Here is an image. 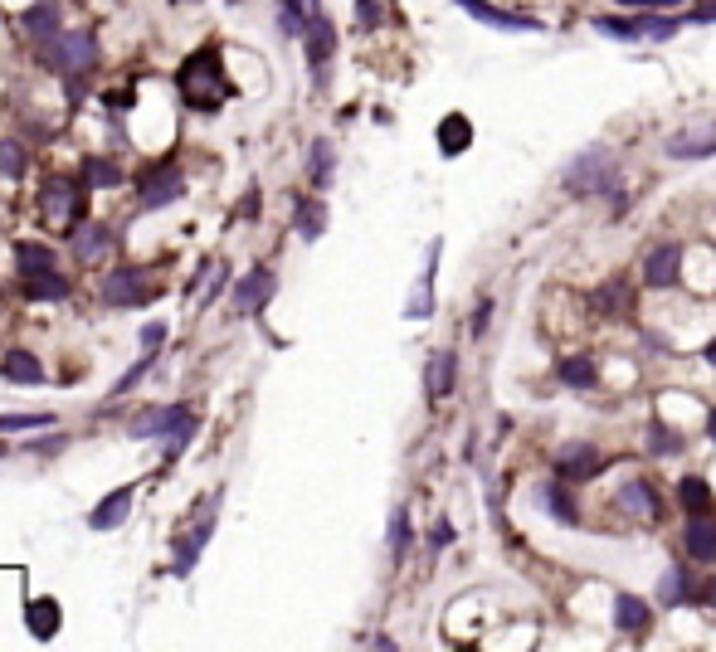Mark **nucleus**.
Wrapping results in <instances>:
<instances>
[{"label":"nucleus","instance_id":"1","mask_svg":"<svg viewBox=\"0 0 716 652\" xmlns=\"http://www.w3.org/2000/svg\"><path fill=\"white\" fill-rule=\"evenodd\" d=\"M176 88H181L190 112H220L234 98V83L225 73V49L200 44L195 54H186V64L176 69Z\"/></svg>","mask_w":716,"mask_h":652},{"label":"nucleus","instance_id":"2","mask_svg":"<svg viewBox=\"0 0 716 652\" xmlns=\"http://www.w3.org/2000/svg\"><path fill=\"white\" fill-rule=\"evenodd\" d=\"M83 205H88V185L83 176H44L39 185V215L44 224L54 229V234H74L78 224H83Z\"/></svg>","mask_w":716,"mask_h":652},{"label":"nucleus","instance_id":"3","mask_svg":"<svg viewBox=\"0 0 716 652\" xmlns=\"http://www.w3.org/2000/svg\"><path fill=\"white\" fill-rule=\"evenodd\" d=\"M220 502H225V492H210V497L195 507L190 531H181V536H176V560H171V575H176V580H186L190 570L200 565V550L210 545V536H215V521H220Z\"/></svg>","mask_w":716,"mask_h":652},{"label":"nucleus","instance_id":"4","mask_svg":"<svg viewBox=\"0 0 716 652\" xmlns=\"http://www.w3.org/2000/svg\"><path fill=\"white\" fill-rule=\"evenodd\" d=\"M614 181H619V171H614V156H609L604 146L575 156L570 171H566V185L575 190V195H604V190H614Z\"/></svg>","mask_w":716,"mask_h":652},{"label":"nucleus","instance_id":"5","mask_svg":"<svg viewBox=\"0 0 716 652\" xmlns=\"http://www.w3.org/2000/svg\"><path fill=\"white\" fill-rule=\"evenodd\" d=\"M137 195H142V200H137L142 210H166V205L186 200V176H181V166H176V161H156V166H147Z\"/></svg>","mask_w":716,"mask_h":652},{"label":"nucleus","instance_id":"6","mask_svg":"<svg viewBox=\"0 0 716 652\" xmlns=\"http://www.w3.org/2000/svg\"><path fill=\"white\" fill-rule=\"evenodd\" d=\"M98 297H103L108 307H147V302L161 297V288L147 283L142 268H113V273L98 283Z\"/></svg>","mask_w":716,"mask_h":652},{"label":"nucleus","instance_id":"7","mask_svg":"<svg viewBox=\"0 0 716 652\" xmlns=\"http://www.w3.org/2000/svg\"><path fill=\"white\" fill-rule=\"evenodd\" d=\"M44 59L54 64V69L64 73H88L93 64H98V39L88 35V30H74V35H59L44 44Z\"/></svg>","mask_w":716,"mask_h":652},{"label":"nucleus","instance_id":"8","mask_svg":"<svg viewBox=\"0 0 716 652\" xmlns=\"http://www.w3.org/2000/svg\"><path fill=\"white\" fill-rule=\"evenodd\" d=\"M186 419H195L186 404H151V409H142V414L127 424V438H137V443H166Z\"/></svg>","mask_w":716,"mask_h":652},{"label":"nucleus","instance_id":"9","mask_svg":"<svg viewBox=\"0 0 716 652\" xmlns=\"http://www.w3.org/2000/svg\"><path fill=\"white\" fill-rule=\"evenodd\" d=\"M595 30H600V35H614V39H673L678 35V20H658L653 10L629 15V20H619V15H600V20H595Z\"/></svg>","mask_w":716,"mask_h":652},{"label":"nucleus","instance_id":"10","mask_svg":"<svg viewBox=\"0 0 716 652\" xmlns=\"http://www.w3.org/2000/svg\"><path fill=\"white\" fill-rule=\"evenodd\" d=\"M113 244H117V234H113V224H103V219H88V224H78L74 234H69V249H74L78 263H103Z\"/></svg>","mask_w":716,"mask_h":652},{"label":"nucleus","instance_id":"11","mask_svg":"<svg viewBox=\"0 0 716 652\" xmlns=\"http://www.w3.org/2000/svg\"><path fill=\"white\" fill-rule=\"evenodd\" d=\"M278 288V278L268 273V268H254V273H244L239 283H234V312L239 317H259L268 307V297Z\"/></svg>","mask_w":716,"mask_h":652},{"label":"nucleus","instance_id":"12","mask_svg":"<svg viewBox=\"0 0 716 652\" xmlns=\"http://www.w3.org/2000/svg\"><path fill=\"white\" fill-rule=\"evenodd\" d=\"M668 156H673V161H702V156H716V122H692L687 132L668 137Z\"/></svg>","mask_w":716,"mask_h":652},{"label":"nucleus","instance_id":"13","mask_svg":"<svg viewBox=\"0 0 716 652\" xmlns=\"http://www.w3.org/2000/svg\"><path fill=\"white\" fill-rule=\"evenodd\" d=\"M302 44H307V59H312V69L322 73V64L337 54V25L317 10V15H307V25H302Z\"/></svg>","mask_w":716,"mask_h":652},{"label":"nucleus","instance_id":"14","mask_svg":"<svg viewBox=\"0 0 716 652\" xmlns=\"http://www.w3.org/2000/svg\"><path fill=\"white\" fill-rule=\"evenodd\" d=\"M132 502H137V487H113L98 507L88 511V526H93V531H117V526L127 521Z\"/></svg>","mask_w":716,"mask_h":652},{"label":"nucleus","instance_id":"15","mask_svg":"<svg viewBox=\"0 0 716 652\" xmlns=\"http://www.w3.org/2000/svg\"><path fill=\"white\" fill-rule=\"evenodd\" d=\"M25 628L35 633L39 643H49V638L64 628V609H59V599H54V594H39V599H30V604H25Z\"/></svg>","mask_w":716,"mask_h":652},{"label":"nucleus","instance_id":"16","mask_svg":"<svg viewBox=\"0 0 716 652\" xmlns=\"http://www.w3.org/2000/svg\"><path fill=\"white\" fill-rule=\"evenodd\" d=\"M20 292H25L30 302H64V297L74 292V278H64L59 268H44V273H25V278H20Z\"/></svg>","mask_w":716,"mask_h":652},{"label":"nucleus","instance_id":"17","mask_svg":"<svg viewBox=\"0 0 716 652\" xmlns=\"http://www.w3.org/2000/svg\"><path fill=\"white\" fill-rule=\"evenodd\" d=\"M556 472H561L566 482H590V477L600 472V453H595L590 443H566V448L556 453Z\"/></svg>","mask_w":716,"mask_h":652},{"label":"nucleus","instance_id":"18","mask_svg":"<svg viewBox=\"0 0 716 652\" xmlns=\"http://www.w3.org/2000/svg\"><path fill=\"white\" fill-rule=\"evenodd\" d=\"M473 20H483V25H492V30H522V35H531V30H541L531 15H512V10H497L492 0H458Z\"/></svg>","mask_w":716,"mask_h":652},{"label":"nucleus","instance_id":"19","mask_svg":"<svg viewBox=\"0 0 716 652\" xmlns=\"http://www.w3.org/2000/svg\"><path fill=\"white\" fill-rule=\"evenodd\" d=\"M682 273V249L678 244H663V249H653L648 263H643V278H648V288H673Z\"/></svg>","mask_w":716,"mask_h":652},{"label":"nucleus","instance_id":"20","mask_svg":"<svg viewBox=\"0 0 716 652\" xmlns=\"http://www.w3.org/2000/svg\"><path fill=\"white\" fill-rule=\"evenodd\" d=\"M682 545H687V555H692V560L712 565V560H716V521H712V511L687 521V531H682Z\"/></svg>","mask_w":716,"mask_h":652},{"label":"nucleus","instance_id":"21","mask_svg":"<svg viewBox=\"0 0 716 652\" xmlns=\"http://www.w3.org/2000/svg\"><path fill=\"white\" fill-rule=\"evenodd\" d=\"M595 307H600L609 322H629V317H634V288H629L624 278H614V283H604V288L595 292Z\"/></svg>","mask_w":716,"mask_h":652},{"label":"nucleus","instance_id":"22","mask_svg":"<svg viewBox=\"0 0 716 652\" xmlns=\"http://www.w3.org/2000/svg\"><path fill=\"white\" fill-rule=\"evenodd\" d=\"M453 380H458V356H453V351H434V361H429V370H424V390H429V399L453 395Z\"/></svg>","mask_w":716,"mask_h":652},{"label":"nucleus","instance_id":"23","mask_svg":"<svg viewBox=\"0 0 716 652\" xmlns=\"http://www.w3.org/2000/svg\"><path fill=\"white\" fill-rule=\"evenodd\" d=\"M614 628H619L624 638H643V633H648V604L634 599V594H619V599H614Z\"/></svg>","mask_w":716,"mask_h":652},{"label":"nucleus","instance_id":"24","mask_svg":"<svg viewBox=\"0 0 716 652\" xmlns=\"http://www.w3.org/2000/svg\"><path fill=\"white\" fill-rule=\"evenodd\" d=\"M473 146V122L463 117V112H449L444 122H439V151L444 156H463Z\"/></svg>","mask_w":716,"mask_h":652},{"label":"nucleus","instance_id":"25","mask_svg":"<svg viewBox=\"0 0 716 652\" xmlns=\"http://www.w3.org/2000/svg\"><path fill=\"white\" fill-rule=\"evenodd\" d=\"M59 30H64L59 5H30V10H25V35H30V39L49 44V39H59Z\"/></svg>","mask_w":716,"mask_h":652},{"label":"nucleus","instance_id":"26","mask_svg":"<svg viewBox=\"0 0 716 652\" xmlns=\"http://www.w3.org/2000/svg\"><path fill=\"white\" fill-rule=\"evenodd\" d=\"M83 185L88 190H113V185H122V166L113 156H83Z\"/></svg>","mask_w":716,"mask_h":652},{"label":"nucleus","instance_id":"27","mask_svg":"<svg viewBox=\"0 0 716 652\" xmlns=\"http://www.w3.org/2000/svg\"><path fill=\"white\" fill-rule=\"evenodd\" d=\"M5 380L10 385H39L44 380V365H39V356H30V351H5Z\"/></svg>","mask_w":716,"mask_h":652},{"label":"nucleus","instance_id":"28","mask_svg":"<svg viewBox=\"0 0 716 652\" xmlns=\"http://www.w3.org/2000/svg\"><path fill=\"white\" fill-rule=\"evenodd\" d=\"M678 502L687 516H707L712 511V487L702 482V477H682L678 482Z\"/></svg>","mask_w":716,"mask_h":652},{"label":"nucleus","instance_id":"29","mask_svg":"<svg viewBox=\"0 0 716 652\" xmlns=\"http://www.w3.org/2000/svg\"><path fill=\"white\" fill-rule=\"evenodd\" d=\"M434 263H439V244L429 249V268H424V278H419L415 297H410V307H405V317H410V322H424V317H429V292H434Z\"/></svg>","mask_w":716,"mask_h":652},{"label":"nucleus","instance_id":"30","mask_svg":"<svg viewBox=\"0 0 716 652\" xmlns=\"http://www.w3.org/2000/svg\"><path fill=\"white\" fill-rule=\"evenodd\" d=\"M293 219H298L302 239H322V229H327V205H322V200H298Z\"/></svg>","mask_w":716,"mask_h":652},{"label":"nucleus","instance_id":"31","mask_svg":"<svg viewBox=\"0 0 716 652\" xmlns=\"http://www.w3.org/2000/svg\"><path fill=\"white\" fill-rule=\"evenodd\" d=\"M619 502L634 511V516H643V521H653V516H658V502H653L648 482H624V487H619Z\"/></svg>","mask_w":716,"mask_h":652},{"label":"nucleus","instance_id":"32","mask_svg":"<svg viewBox=\"0 0 716 652\" xmlns=\"http://www.w3.org/2000/svg\"><path fill=\"white\" fill-rule=\"evenodd\" d=\"M322 5L317 0H283V10H278V20H283V30L288 35H302V25H307V15H317Z\"/></svg>","mask_w":716,"mask_h":652},{"label":"nucleus","instance_id":"33","mask_svg":"<svg viewBox=\"0 0 716 652\" xmlns=\"http://www.w3.org/2000/svg\"><path fill=\"white\" fill-rule=\"evenodd\" d=\"M541 497H546V511H551V516H556L561 526H575V521H580V511H575V502H570L566 487H556V482H551V487H546Z\"/></svg>","mask_w":716,"mask_h":652},{"label":"nucleus","instance_id":"34","mask_svg":"<svg viewBox=\"0 0 716 652\" xmlns=\"http://www.w3.org/2000/svg\"><path fill=\"white\" fill-rule=\"evenodd\" d=\"M15 263H20V273H44V268H54V249H44V244H15Z\"/></svg>","mask_w":716,"mask_h":652},{"label":"nucleus","instance_id":"35","mask_svg":"<svg viewBox=\"0 0 716 652\" xmlns=\"http://www.w3.org/2000/svg\"><path fill=\"white\" fill-rule=\"evenodd\" d=\"M30 171V151L20 142H0V176H10V181H20Z\"/></svg>","mask_w":716,"mask_h":652},{"label":"nucleus","instance_id":"36","mask_svg":"<svg viewBox=\"0 0 716 652\" xmlns=\"http://www.w3.org/2000/svg\"><path fill=\"white\" fill-rule=\"evenodd\" d=\"M54 414L49 409H35V414H0V434H20V429H49Z\"/></svg>","mask_w":716,"mask_h":652},{"label":"nucleus","instance_id":"37","mask_svg":"<svg viewBox=\"0 0 716 652\" xmlns=\"http://www.w3.org/2000/svg\"><path fill=\"white\" fill-rule=\"evenodd\" d=\"M151 370H156V351H147L142 361L132 365V370H127V375H122V380H117V385H113V395H108V399H122V395H132V390H137V385L147 380Z\"/></svg>","mask_w":716,"mask_h":652},{"label":"nucleus","instance_id":"38","mask_svg":"<svg viewBox=\"0 0 716 652\" xmlns=\"http://www.w3.org/2000/svg\"><path fill=\"white\" fill-rule=\"evenodd\" d=\"M561 380L575 385V390H590V385H595V361H590V356H570V361L561 365Z\"/></svg>","mask_w":716,"mask_h":652},{"label":"nucleus","instance_id":"39","mask_svg":"<svg viewBox=\"0 0 716 652\" xmlns=\"http://www.w3.org/2000/svg\"><path fill=\"white\" fill-rule=\"evenodd\" d=\"M312 181L317 185H327L332 181V171H337V151H332V142H312Z\"/></svg>","mask_w":716,"mask_h":652},{"label":"nucleus","instance_id":"40","mask_svg":"<svg viewBox=\"0 0 716 652\" xmlns=\"http://www.w3.org/2000/svg\"><path fill=\"white\" fill-rule=\"evenodd\" d=\"M658 599H663L668 609H673V604H682V599H687V575H682L678 565H673V570H668V575L658 580Z\"/></svg>","mask_w":716,"mask_h":652},{"label":"nucleus","instance_id":"41","mask_svg":"<svg viewBox=\"0 0 716 652\" xmlns=\"http://www.w3.org/2000/svg\"><path fill=\"white\" fill-rule=\"evenodd\" d=\"M405 550H410V511H395L390 516V555L400 560Z\"/></svg>","mask_w":716,"mask_h":652},{"label":"nucleus","instance_id":"42","mask_svg":"<svg viewBox=\"0 0 716 652\" xmlns=\"http://www.w3.org/2000/svg\"><path fill=\"white\" fill-rule=\"evenodd\" d=\"M195 429H200V419H186V424H181L176 434H171L166 443H161V448H166V463H176V458L186 453V448H190V438H195Z\"/></svg>","mask_w":716,"mask_h":652},{"label":"nucleus","instance_id":"43","mask_svg":"<svg viewBox=\"0 0 716 652\" xmlns=\"http://www.w3.org/2000/svg\"><path fill=\"white\" fill-rule=\"evenodd\" d=\"M648 448H653V453H658V458H668V453H678L682 448V438L673 434V429H668V424H653V429H648Z\"/></svg>","mask_w":716,"mask_h":652},{"label":"nucleus","instance_id":"44","mask_svg":"<svg viewBox=\"0 0 716 652\" xmlns=\"http://www.w3.org/2000/svg\"><path fill=\"white\" fill-rule=\"evenodd\" d=\"M356 25L361 30H380L385 25V5L380 0H356Z\"/></svg>","mask_w":716,"mask_h":652},{"label":"nucleus","instance_id":"45","mask_svg":"<svg viewBox=\"0 0 716 652\" xmlns=\"http://www.w3.org/2000/svg\"><path fill=\"white\" fill-rule=\"evenodd\" d=\"M161 341H166V326H161V322L142 326V351H161Z\"/></svg>","mask_w":716,"mask_h":652},{"label":"nucleus","instance_id":"46","mask_svg":"<svg viewBox=\"0 0 716 652\" xmlns=\"http://www.w3.org/2000/svg\"><path fill=\"white\" fill-rule=\"evenodd\" d=\"M624 10H668V5H678V0H619Z\"/></svg>","mask_w":716,"mask_h":652},{"label":"nucleus","instance_id":"47","mask_svg":"<svg viewBox=\"0 0 716 652\" xmlns=\"http://www.w3.org/2000/svg\"><path fill=\"white\" fill-rule=\"evenodd\" d=\"M488 317H492V302H478V312H473V336L488 331Z\"/></svg>","mask_w":716,"mask_h":652},{"label":"nucleus","instance_id":"48","mask_svg":"<svg viewBox=\"0 0 716 652\" xmlns=\"http://www.w3.org/2000/svg\"><path fill=\"white\" fill-rule=\"evenodd\" d=\"M69 443V434H54V438H39L35 443V453H54V448H64Z\"/></svg>","mask_w":716,"mask_h":652},{"label":"nucleus","instance_id":"49","mask_svg":"<svg viewBox=\"0 0 716 652\" xmlns=\"http://www.w3.org/2000/svg\"><path fill=\"white\" fill-rule=\"evenodd\" d=\"M453 541V526L449 521H439V526H434V550H439V545H449Z\"/></svg>","mask_w":716,"mask_h":652},{"label":"nucleus","instance_id":"50","mask_svg":"<svg viewBox=\"0 0 716 652\" xmlns=\"http://www.w3.org/2000/svg\"><path fill=\"white\" fill-rule=\"evenodd\" d=\"M692 20H697V25H707V20H716V5H697V10H692Z\"/></svg>","mask_w":716,"mask_h":652},{"label":"nucleus","instance_id":"51","mask_svg":"<svg viewBox=\"0 0 716 652\" xmlns=\"http://www.w3.org/2000/svg\"><path fill=\"white\" fill-rule=\"evenodd\" d=\"M697 599H702V604H716V584L707 580V584H702V594H697Z\"/></svg>","mask_w":716,"mask_h":652},{"label":"nucleus","instance_id":"52","mask_svg":"<svg viewBox=\"0 0 716 652\" xmlns=\"http://www.w3.org/2000/svg\"><path fill=\"white\" fill-rule=\"evenodd\" d=\"M702 356H707V365H716V336L707 341V351H702Z\"/></svg>","mask_w":716,"mask_h":652},{"label":"nucleus","instance_id":"53","mask_svg":"<svg viewBox=\"0 0 716 652\" xmlns=\"http://www.w3.org/2000/svg\"><path fill=\"white\" fill-rule=\"evenodd\" d=\"M707 434L716 438V409H712V414H707Z\"/></svg>","mask_w":716,"mask_h":652}]
</instances>
